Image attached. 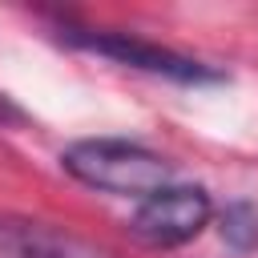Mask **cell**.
Segmentation results:
<instances>
[{
	"instance_id": "7a4b0ae2",
	"label": "cell",
	"mask_w": 258,
	"mask_h": 258,
	"mask_svg": "<svg viewBox=\"0 0 258 258\" xmlns=\"http://www.w3.org/2000/svg\"><path fill=\"white\" fill-rule=\"evenodd\" d=\"M64 40L85 48V52H97L113 64H125V69H137V73H149V77H165V81H177V85H210V81H222L218 69L177 52V48H165L157 40H145L137 32H113V28H64Z\"/></svg>"
},
{
	"instance_id": "3957f363",
	"label": "cell",
	"mask_w": 258,
	"mask_h": 258,
	"mask_svg": "<svg viewBox=\"0 0 258 258\" xmlns=\"http://www.w3.org/2000/svg\"><path fill=\"white\" fill-rule=\"evenodd\" d=\"M214 218V202L202 185H161L149 198L137 202L133 218H129V234L149 246V250H173L194 242Z\"/></svg>"
},
{
	"instance_id": "6da1fadb",
	"label": "cell",
	"mask_w": 258,
	"mask_h": 258,
	"mask_svg": "<svg viewBox=\"0 0 258 258\" xmlns=\"http://www.w3.org/2000/svg\"><path fill=\"white\" fill-rule=\"evenodd\" d=\"M64 173L81 185L113 194V198H149L153 189L173 181V165L141 141L129 137H85L60 153Z\"/></svg>"
},
{
	"instance_id": "8992f818",
	"label": "cell",
	"mask_w": 258,
	"mask_h": 258,
	"mask_svg": "<svg viewBox=\"0 0 258 258\" xmlns=\"http://www.w3.org/2000/svg\"><path fill=\"white\" fill-rule=\"evenodd\" d=\"M16 125H24V109L8 93H0V129H16Z\"/></svg>"
},
{
	"instance_id": "5b68a950",
	"label": "cell",
	"mask_w": 258,
	"mask_h": 258,
	"mask_svg": "<svg viewBox=\"0 0 258 258\" xmlns=\"http://www.w3.org/2000/svg\"><path fill=\"white\" fill-rule=\"evenodd\" d=\"M222 238L234 250H254L258 246V210L250 202H230L222 210Z\"/></svg>"
},
{
	"instance_id": "277c9868",
	"label": "cell",
	"mask_w": 258,
	"mask_h": 258,
	"mask_svg": "<svg viewBox=\"0 0 258 258\" xmlns=\"http://www.w3.org/2000/svg\"><path fill=\"white\" fill-rule=\"evenodd\" d=\"M0 258H109V254L69 234L64 226L24 214H0Z\"/></svg>"
}]
</instances>
